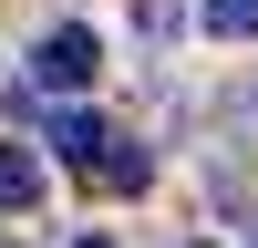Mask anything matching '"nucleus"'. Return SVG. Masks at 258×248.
<instances>
[{"instance_id": "3", "label": "nucleus", "mask_w": 258, "mask_h": 248, "mask_svg": "<svg viewBox=\"0 0 258 248\" xmlns=\"http://www.w3.org/2000/svg\"><path fill=\"white\" fill-rule=\"evenodd\" d=\"M93 176L114 186V197H145V186H155V155H145V145H124V135H114V145H103V165H93Z\"/></svg>"}, {"instance_id": "2", "label": "nucleus", "mask_w": 258, "mask_h": 248, "mask_svg": "<svg viewBox=\"0 0 258 248\" xmlns=\"http://www.w3.org/2000/svg\"><path fill=\"white\" fill-rule=\"evenodd\" d=\"M52 145H62V165H73V176L93 186V165H103V145H114V135H103L93 114H52Z\"/></svg>"}, {"instance_id": "4", "label": "nucleus", "mask_w": 258, "mask_h": 248, "mask_svg": "<svg viewBox=\"0 0 258 248\" xmlns=\"http://www.w3.org/2000/svg\"><path fill=\"white\" fill-rule=\"evenodd\" d=\"M0 207H41V165L21 145H0Z\"/></svg>"}, {"instance_id": "1", "label": "nucleus", "mask_w": 258, "mask_h": 248, "mask_svg": "<svg viewBox=\"0 0 258 248\" xmlns=\"http://www.w3.org/2000/svg\"><path fill=\"white\" fill-rule=\"evenodd\" d=\"M93 62H103V41L83 31V21H62V31H41L31 83H41V93H83V83H93Z\"/></svg>"}, {"instance_id": "6", "label": "nucleus", "mask_w": 258, "mask_h": 248, "mask_svg": "<svg viewBox=\"0 0 258 248\" xmlns=\"http://www.w3.org/2000/svg\"><path fill=\"white\" fill-rule=\"evenodd\" d=\"M83 248H114V238H83Z\"/></svg>"}, {"instance_id": "5", "label": "nucleus", "mask_w": 258, "mask_h": 248, "mask_svg": "<svg viewBox=\"0 0 258 248\" xmlns=\"http://www.w3.org/2000/svg\"><path fill=\"white\" fill-rule=\"evenodd\" d=\"M207 31H227V41H248V31H258V0H207Z\"/></svg>"}]
</instances>
